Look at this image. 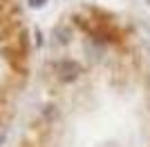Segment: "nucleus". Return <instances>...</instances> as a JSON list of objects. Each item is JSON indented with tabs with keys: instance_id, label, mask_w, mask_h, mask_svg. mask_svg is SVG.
I'll return each mask as SVG.
<instances>
[{
	"instance_id": "f257e3e1",
	"label": "nucleus",
	"mask_w": 150,
	"mask_h": 147,
	"mask_svg": "<svg viewBox=\"0 0 150 147\" xmlns=\"http://www.w3.org/2000/svg\"><path fill=\"white\" fill-rule=\"evenodd\" d=\"M58 74H61L63 80H69V78L76 76V67L72 62H61V65H58Z\"/></svg>"
}]
</instances>
